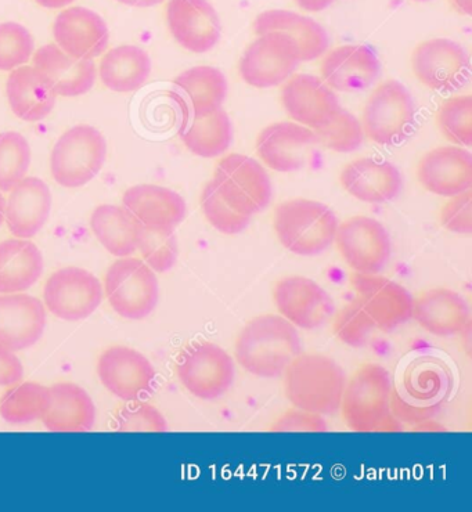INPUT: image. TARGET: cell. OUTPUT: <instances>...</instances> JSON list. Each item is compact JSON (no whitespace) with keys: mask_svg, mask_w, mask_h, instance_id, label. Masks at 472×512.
I'll list each match as a JSON object with an SVG mask.
<instances>
[{"mask_svg":"<svg viewBox=\"0 0 472 512\" xmlns=\"http://www.w3.org/2000/svg\"><path fill=\"white\" fill-rule=\"evenodd\" d=\"M151 59L139 46L124 45L108 50L100 61L102 84L115 93H131L149 81Z\"/></svg>","mask_w":472,"mask_h":512,"instance_id":"836d02e7","label":"cell"},{"mask_svg":"<svg viewBox=\"0 0 472 512\" xmlns=\"http://www.w3.org/2000/svg\"><path fill=\"white\" fill-rule=\"evenodd\" d=\"M5 209H6V198L0 191V227L5 223Z\"/></svg>","mask_w":472,"mask_h":512,"instance_id":"11a10c76","label":"cell"},{"mask_svg":"<svg viewBox=\"0 0 472 512\" xmlns=\"http://www.w3.org/2000/svg\"><path fill=\"white\" fill-rule=\"evenodd\" d=\"M107 157V142L95 126L77 125L54 143L50 154V173L54 182L66 189H79L102 172Z\"/></svg>","mask_w":472,"mask_h":512,"instance_id":"5b68a950","label":"cell"},{"mask_svg":"<svg viewBox=\"0 0 472 512\" xmlns=\"http://www.w3.org/2000/svg\"><path fill=\"white\" fill-rule=\"evenodd\" d=\"M340 182L349 196L367 204L394 201L403 187L402 173L392 162L369 157L342 169Z\"/></svg>","mask_w":472,"mask_h":512,"instance_id":"d4e9b609","label":"cell"},{"mask_svg":"<svg viewBox=\"0 0 472 512\" xmlns=\"http://www.w3.org/2000/svg\"><path fill=\"white\" fill-rule=\"evenodd\" d=\"M302 63L297 42L281 32H268L245 49L239 64L245 84L257 89L283 85Z\"/></svg>","mask_w":472,"mask_h":512,"instance_id":"30bf717a","label":"cell"},{"mask_svg":"<svg viewBox=\"0 0 472 512\" xmlns=\"http://www.w3.org/2000/svg\"><path fill=\"white\" fill-rule=\"evenodd\" d=\"M34 53V36L24 25L12 21L0 24V71L27 66Z\"/></svg>","mask_w":472,"mask_h":512,"instance_id":"b9f144b4","label":"cell"},{"mask_svg":"<svg viewBox=\"0 0 472 512\" xmlns=\"http://www.w3.org/2000/svg\"><path fill=\"white\" fill-rule=\"evenodd\" d=\"M232 140V121L222 108L204 117L190 118L182 132L186 149L201 158H216L225 154Z\"/></svg>","mask_w":472,"mask_h":512,"instance_id":"d590c367","label":"cell"},{"mask_svg":"<svg viewBox=\"0 0 472 512\" xmlns=\"http://www.w3.org/2000/svg\"><path fill=\"white\" fill-rule=\"evenodd\" d=\"M102 281L89 270L68 266L50 274L43 288V301L53 316L66 322L88 319L102 305Z\"/></svg>","mask_w":472,"mask_h":512,"instance_id":"8fae6325","label":"cell"},{"mask_svg":"<svg viewBox=\"0 0 472 512\" xmlns=\"http://www.w3.org/2000/svg\"><path fill=\"white\" fill-rule=\"evenodd\" d=\"M48 403V388L38 382L13 385L0 399V416L9 424L41 420Z\"/></svg>","mask_w":472,"mask_h":512,"instance_id":"8d00e7d4","label":"cell"},{"mask_svg":"<svg viewBox=\"0 0 472 512\" xmlns=\"http://www.w3.org/2000/svg\"><path fill=\"white\" fill-rule=\"evenodd\" d=\"M35 2L39 6L45 7V9L57 10L70 6L75 0H35Z\"/></svg>","mask_w":472,"mask_h":512,"instance_id":"db71d44e","label":"cell"},{"mask_svg":"<svg viewBox=\"0 0 472 512\" xmlns=\"http://www.w3.org/2000/svg\"><path fill=\"white\" fill-rule=\"evenodd\" d=\"M53 38L63 52L75 59L95 60L107 52L110 31L100 14L75 6L57 14Z\"/></svg>","mask_w":472,"mask_h":512,"instance_id":"ffe728a7","label":"cell"},{"mask_svg":"<svg viewBox=\"0 0 472 512\" xmlns=\"http://www.w3.org/2000/svg\"><path fill=\"white\" fill-rule=\"evenodd\" d=\"M175 88L190 118L204 117L221 110L229 92L225 74L218 68L208 66L193 67L182 72L176 78Z\"/></svg>","mask_w":472,"mask_h":512,"instance_id":"1f68e13d","label":"cell"},{"mask_svg":"<svg viewBox=\"0 0 472 512\" xmlns=\"http://www.w3.org/2000/svg\"><path fill=\"white\" fill-rule=\"evenodd\" d=\"M24 377V367L9 346L0 344V387H13Z\"/></svg>","mask_w":472,"mask_h":512,"instance_id":"681fc988","label":"cell"},{"mask_svg":"<svg viewBox=\"0 0 472 512\" xmlns=\"http://www.w3.org/2000/svg\"><path fill=\"white\" fill-rule=\"evenodd\" d=\"M273 301L280 316L302 330L322 327L334 310L327 291L304 276H288L277 281L273 287Z\"/></svg>","mask_w":472,"mask_h":512,"instance_id":"e0dca14e","label":"cell"},{"mask_svg":"<svg viewBox=\"0 0 472 512\" xmlns=\"http://www.w3.org/2000/svg\"><path fill=\"white\" fill-rule=\"evenodd\" d=\"M41 420L50 432H88L96 421L95 403L74 382H59L48 388V403Z\"/></svg>","mask_w":472,"mask_h":512,"instance_id":"f1b7e54d","label":"cell"},{"mask_svg":"<svg viewBox=\"0 0 472 512\" xmlns=\"http://www.w3.org/2000/svg\"><path fill=\"white\" fill-rule=\"evenodd\" d=\"M115 414V429L120 432H167L168 424L157 407L135 400Z\"/></svg>","mask_w":472,"mask_h":512,"instance_id":"f6af8a7d","label":"cell"},{"mask_svg":"<svg viewBox=\"0 0 472 512\" xmlns=\"http://www.w3.org/2000/svg\"><path fill=\"white\" fill-rule=\"evenodd\" d=\"M315 132L319 143L335 153H353L365 142L362 122L345 110H341L329 125Z\"/></svg>","mask_w":472,"mask_h":512,"instance_id":"60d3db41","label":"cell"},{"mask_svg":"<svg viewBox=\"0 0 472 512\" xmlns=\"http://www.w3.org/2000/svg\"><path fill=\"white\" fill-rule=\"evenodd\" d=\"M334 2L335 0H295L298 7L309 13L323 12V10L329 9Z\"/></svg>","mask_w":472,"mask_h":512,"instance_id":"f907efd6","label":"cell"},{"mask_svg":"<svg viewBox=\"0 0 472 512\" xmlns=\"http://www.w3.org/2000/svg\"><path fill=\"white\" fill-rule=\"evenodd\" d=\"M31 160L30 143L21 133H0V191L2 193H9L27 176Z\"/></svg>","mask_w":472,"mask_h":512,"instance_id":"74e56055","label":"cell"},{"mask_svg":"<svg viewBox=\"0 0 472 512\" xmlns=\"http://www.w3.org/2000/svg\"><path fill=\"white\" fill-rule=\"evenodd\" d=\"M46 328V308L41 299L17 292L0 294V344L16 351L31 348Z\"/></svg>","mask_w":472,"mask_h":512,"instance_id":"484cf974","label":"cell"},{"mask_svg":"<svg viewBox=\"0 0 472 512\" xmlns=\"http://www.w3.org/2000/svg\"><path fill=\"white\" fill-rule=\"evenodd\" d=\"M200 203L205 219L218 232L234 236V234L244 232L250 225V216L241 215L234 211L232 207H229L216 190L212 180L205 185L203 193H201Z\"/></svg>","mask_w":472,"mask_h":512,"instance_id":"7bdbcfd3","label":"cell"},{"mask_svg":"<svg viewBox=\"0 0 472 512\" xmlns=\"http://www.w3.org/2000/svg\"><path fill=\"white\" fill-rule=\"evenodd\" d=\"M337 216L326 204L306 198L284 201L273 215L280 244L299 256H316L329 250L337 234Z\"/></svg>","mask_w":472,"mask_h":512,"instance_id":"277c9868","label":"cell"},{"mask_svg":"<svg viewBox=\"0 0 472 512\" xmlns=\"http://www.w3.org/2000/svg\"><path fill=\"white\" fill-rule=\"evenodd\" d=\"M377 54L363 45H344L324 54L322 79L333 90L353 93L371 88L380 77Z\"/></svg>","mask_w":472,"mask_h":512,"instance_id":"7402d4cb","label":"cell"},{"mask_svg":"<svg viewBox=\"0 0 472 512\" xmlns=\"http://www.w3.org/2000/svg\"><path fill=\"white\" fill-rule=\"evenodd\" d=\"M413 2L424 3V2H428V0H413Z\"/></svg>","mask_w":472,"mask_h":512,"instance_id":"9f6ffc18","label":"cell"},{"mask_svg":"<svg viewBox=\"0 0 472 512\" xmlns=\"http://www.w3.org/2000/svg\"><path fill=\"white\" fill-rule=\"evenodd\" d=\"M391 374L377 363L362 364L347 380L342 393L341 413L355 432H391L401 429L392 413Z\"/></svg>","mask_w":472,"mask_h":512,"instance_id":"3957f363","label":"cell"},{"mask_svg":"<svg viewBox=\"0 0 472 512\" xmlns=\"http://www.w3.org/2000/svg\"><path fill=\"white\" fill-rule=\"evenodd\" d=\"M284 391L295 407L319 416L340 411L347 376L340 364L323 353H299L284 371Z\"/></svg>","mask_w":472,"mask_h":512,"instance_id":"7a4b0ae2","label":"cell"},{"mask_svg":"<svg viewBox=\"0 0 472 512\" xmlns=\"http://www.w3.org/2000/svg\"><path fill=\"white\" fill-rule=\"evenodd\" d=\"M334 243L349 268L360 274L383 272L392 254L387 229L369 216H353L338 225Z\"/></svg>","mask_w":472,"mask_h":512,"instance_id":"4fadbf2b","label":"cell"},{"mask_svg":"<svg viewBox=\"0 0 472 512\" xmlns=\"http://www.w3.org/2000/svg\"><path fill=\"white\" fill-rule=\"evenodd\" d=\"M97 376L108 392L124 402L143 400L153 392L156 370L150 360L128 346L106 349L97 362Z\"/></svg>","mask_w":472,"mask_h":512,"instance_id":"9a60e30c","label":"cell"},{"mask_svg":"<svg viewBox=\"0 0 472 512\" xmlns=\"http://www.w3.org/2000/svg\"><path fill=\"white\" fill-rule=\"evenodd\" d=\"M32 60L49 79L57 96H84L96 84L97 70L93 60L75 59L56 43L35 50Z\"/></svg>","mask_w":472,"mask_h":512,"instance_id":"83f0119b","label":"cell"},{"mask_svg":"<svg viewBox=\"0 0 472 512\" xmlns=\"http://www.w3.org/2000/svg\"><path fill=\"white\" fill-rule=\"evenodd\" d=\"M45 262L38 245L25 239L0 241V294H17L34 287Z\"/></svg>","mask_w":472,"mask_h":512,"instance_id":"d6a6232c","label":"cell"},{"mask_svg":"<svg viewBox=\"0 0 472 512\" xmlns=\"http://www.w3.org/2000/svg\"><path fill=\"white\" fill-rule=\"evenodd\" d=\"M212 182L229 207L250 218L262 212L272 200L273 187L268 173L248 155H226L216 165Z\"/></svg>","mask_w":472,"mask_h":512,"instance_id":"9c48e42d","label":"cell"},{"mask_svg":"<svg viewBox=\"0 0 472 512\" xmlns=\"http://www.w3.org/2000/svg\"><path fill=\"white\" fill-rule=\"evenodd\" d=\"M438 126L443 136L460 147L472 144V97H450L438 111Z\"/></svg>","mask_w":472,"mask_h":512,"instance_id":"ab89813d","label":"cell"},{"mask_svg":"<svg viewBox=\"0 0 472 512\" xmlns=\"http://www.w3.org/2000/svg\"><path fill=\"white\" fill-rule=\"evenodd\" d=\"M417 179L435 196L450 198L466 193L472 187V155L460 146L428 151L417 167Z\"/></svg>","mask_w":472,"mask_h":512,"instance_id":"44dd1931","label":"cell"},{"mask_svg":"<svg viewBox=\"0 0 472 512\" xmlns=\"http://www.w3.org/2000/svg\"><path fill=\"white\" fill-rule=\"evenodd\" d=\"M118 3L125 6L138 7V9H149L164 3L165 0H117Z\"/></svg>","mask_w":472,"mask_h":512,"instance_id":"816d5d0a","label":"cell"},{"mask_svg":"<svg viewBox=\"0 0 472 512\" xmlns=\"http://www.w3.org/2000/svg\"><path fill=\"white\" fill-rule=\"evenodd\" d=\"M301 353L297 327L280 315L254 317L237 335L234 356L241 369L259 378L283 376Z\"/></svg>","mask_w":472,"mask_h":512,"instance_id":"6da1fadb","label":"cell"},{"mask_svg":"<svg viewBox=\"0 0 472 512\" xmlns=\"http://www.w3.org/2000/svg\"><path fill=\"white\" fill-rule=\"evenodd\" d=\"M333 328L338 340L344 342L345 345L351 346V348H362L377 327L355 299L337 313Z\"/></svg>","mask_w":472,"mask_h":512,"instance_id":"ee69618b","label":"cell"},{"mask_svg":"<svg viewBox=\"0 0 472 512\" xmlns=\"http://www.w3.org/2000/svg\"><path fill=\"white\" fill-rule=\"evenodd\" d=\"M317 144L319 139L313 129L297 122H277L259 133L257 154L273 171L291 173L308 164Z\"/></svg>","mask_w":472,"mask_h":512,"instance_id":"d6986e66","label":"cell"},{"mask_svg":"<svg viewBox=\"0 0 472 512\" xmlns=\"http://www.w3.org/2000/svg\"><path fill=\"white\" fill-rule=\"evenodd\" d=\"M90 229L111 255L126 258L138 251L142 225L128 209L120 205L103 204L90 216Z\"/></svg>","mask_w":472,"mask_h":512,"instance_id":"e575fe53","label":"cell"},{"mask_svg":"<svg viewBox=\"0 0 472 512\" xmlns=\"http://www.w3.org/2000/svg\"><path fill=\"white\" fill-rule=\"evenodd\" d=\"M128 209L143 227L175 230L186 218V201L176 191L157 185L129 187L122 196Z\"/></svg>","mask_w":472,"mask_h":512,"instance_id":"4316f807","label":"cell"},{"mask_svg":"<svg viewBox=\"0 0 472 512\" xmlns=\"http://www.w3.org/2000/svg\"><path fill=\"white\" fill-rule=\"evenodd\" d=\"M351 284L356 292V301L378 330L389 333L413 319L414 298L402 284L378 273H353Z\"/></svg>","mask_w":472,"mask_h":512,"instance_id":"5bb4252c","label":"cell"},{"mask_svg":"<svg viewBox=\"0 0 472 512\" xmlns=\"http://www.w3.org/2000/svg\"><path fill=\"white\" fill-rule=\"evenodd\" d=\"M254 32L257 35L281 32L297 42L302 63L319 59L329 52L330 36L323 25L311 17L290 10H266L255 18Z\"/></svg>","mask_w":472,"mask_h":512,"instance_id":"4dcf8cb0","label":"cell"},{"mask_svg":"<svg viewBox=\"0 0 472 512\" xmlns=\"http://www.w3.org/2000/svg\"><path fill=\"white\" fill-rule=\"evenodd\" d=\"M52 211V191L42 179L25 176L6 198L5 223L17 239L30 240L41 232Z\"/></svg>","mask_w":472,"mask_h":512,"instance_id":"cb8c5ba5","label":"cell"},{"mask_svg":"<svg viewBox=\"0 0 472 512\" xmlns=\"http://www.w3.org/2000/svg\"><path fill=\"white\" fill-rule=\"evenodd\" d=\"M281 106L288 117L306 128L322 129L342 110L340 99L322 78L297 74L287 79L281 88Z\"/></svg>","mask_w":472,"mask_h":512,"instance_id":"2e32d148","label":"cell"},{"mask_svg":"<svg viewBox=\"0 0 472 512\" xmlns=\"http://www.w3.org/2000/svg\"><path fill=\"white\" fill-rule=\"evenodd\" d=\"M443 387V377L441 371L423 370L410 371L405 382V388L413 400H434L441 396Z\"/></svg>","mask_w":472,"mask_h":512,"instance_id":"7dc6e473","label":"cell"},{"mask_svg":"<svg viewBox=\"0 0 472 512\" xmlns=\"http://www.w3.org/2000/svg\"><path fill=\"white\" fill-rule=\"evenodd\" d=\"M6 96L10 110L25 122H39L48 118L57 99L46 75L28 64L10 71L6 81Z\"/></svg>","mask_w":472,"mask_h":512,"instance_id":"f546056e","label":"cell"},{"mask_svg":"<svg viewBox=\"0 0 472 512\" xmlns=\"http://www.w3.org/2000/svg\"><path fill=\"white\" fill-rule=\"evenodd\" d=\"M103 288L114 312L133 322L149 317L160 298L156 272L132 256L120 258L108 268Z\"/></svg>","mask_w":472,"mask_h":512,"instance_id":"8992f818","label":"cell"},{"mask_svg":"<svg viewBox=\"0 0 472 512\" xmlns=\"http://www.w3.org/2000/svg\"><path fill=\"white\" fill-rule=\"evenodd\" d=\"M441 222L449 232L456 234L472 233V193L471 190L459 196L450 197L441 209Z\"/></svg>","mask_w":472,"mask_h":512,"instance_id":"bcb514c9","label":"cell"},{"mask_svg":"<svg viewBox=\"0 0 472 512\" xmlns=\"http://www.w3.org/2000/svg\"><path fill=\"white\" fill-rule=\"evenodd\" d=\"M416 125V106L406 86L398 81L378 85L363 108L365 136L381 146H394L409 139Z\"/></svg>","mask_w":472,"mask_h":512,"instance_id":"52a82bcc","label":"cell"},{"mask_svg":"<svg viewBox=\"0 0 472 512\" xmlns=\"http://www.w3.org/2000/svg\"><path fill=\"white\" fill-rule=\"evenodd\" d=\"M138 251L143 261L156 273H167L178 261V240L175 230L140 229Z\"/></svg>","mask_w":472,"mask_h":512,"instance_id":"f35d334b","label":"cell"},{"mask_svg":"<svg viewBox=\"0 0 472 512\" xmlns=\"http://www.w3.org/2000/svg\"><path fill=\"white\" fill-rule=\"evenodd\" d=\"M413 319L435 337H456L470 330V306L459 292L431 288L414 298Z\"/></svg>","mask_w":472,"mask_h":512,"instance_id":"603a6c76","label":"cell"},{"mask_svg":"<svg viewBox=\"0 0 472 512\" xmlns=\"http://www.w3.org/2000/svg\"><path fill=\"white\" fill-rule=\"evenodd\" d=\"M176 376L197 399L215 400L232 388L236 369L232 356L210 341L187 345L176 360Z\"/></svg>","mask_w":472,"mask_h":512,"instance_id":"ba28073f","label":"cell"},{"mask_svg":"<svg viewBox=\"0 0 472 512\" xmlns=\"http://www.w3.org/2000/svg\"><path fill=\"white\" fill-rule=\"evenodd\" d=\"M165 17L169 32L187 52L207 53L221 41V18L208 0H168Z\"/></svg>","mask_w":472,"mask_h":512,"instance_id":"ac0fdd59","label":"cell"},{"mask_svg":"<svg viewBox=\"0 0 472 512\" xmlns=\"http://www.w3.org/2000/svg\"><path fill=\"white\" fill-rule=\"evenodd\" d=\"M450 6L461 16L470 17L472 14V0H449Z\"/></svg>","mask_w":472,"mask_h":512,"instance_id":"f5cc1de1","label":"cell"},{"mask_svg":"<svg viewBox=\"0 0 472 512\" xmlns=\"http://www.w3.org/2000/svg\"><path fill=\"white\" fill-rule=\"evenodd\" d=\"M327 429L329 427L323 416L295 407L286 411L276 424L272 425V431L275 432H326Z\"/></svg>","mask_w":472,"mask_h":512,"instance_id":"c3c4849f","label":"cell"},{"mask_svg":"<svg viewBox=\"0 0 472 512\" xmlns=\"http://www.w3.org/2000/svg\"><path fill=\"white\" fill-rule=\"evenodd\" d=\"M412 68L421 84L439 93H455L471 77L470 54L448 38L420 43L413 52Z\"/></svg>","mask_w":472,"mask_h":512,"instance_id":"7c38bea8","label":"cell"}]
</instances>
